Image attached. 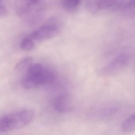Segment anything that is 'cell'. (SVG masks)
Wrapping results in <instances>:
<instances>
[{
  "instance_id": "10",
  "label": "cell",
  "mask_w": 135,
  "mask_h": 135,
  "mask_svg": "<svg viewBox=\"0 0 135 135\" xmlns=\"http://www.w3.org/2000/svg\"><path fill=\"white\" fill-rule=\"evenodd\" d=\"M35 44L34 40L30 36L23 38L21 42V48L25 51H30L34 49Z\"/></svg>"
},
{
  "instance_id": "14",
  "label": "cell",
  "mask_w": 135,
  "mask_h": 135,
  "mask_svg": "<svg viewBox=\"0 0 135 135\" xmlns=\"http://www.w3.org/2000/svg\"><path fill=\"white\" fill-rule=\"evenodd\" d=\"M4 0H0V3H2V2L4 1Z\"/></svg>"
},
{
  "instance_id": "9",
  "label": "cell",
  "mask_w": 135,
  "mask_h": 135,
  "mask_svg": "<svg viewBox=\"0 0 135 135\" xmlns=\"http://www.w3.org/2000/svg\"><path fill=\"white\" fill-rule=\"evenodd\" d=\"M33 59L31 57H26L22 59L16 66L15 69L19 71H27L32 65Z\"/></svg>"
},
{
  "instance_id": "12",
  "label": "cell",
  "mask_w": 135,
  "mask_h": 135,
  "mask_svg": "<svg viewBox=\"0 0 135 135\" xmlns=\"http://www.w3.org/2000/svg\"><path fill=\"white\" fill-rule=\"evenodd\" d=\"M7 11L6 8L0 3V17L6 16L7 14Z\"/></svg>"
},
{
  "instance_id": "11",
  "label": "cell",
  "mask_w": 135,
  "mask_h": 135,
  "mask_svg": "<svg viewBox=\"0 0 135 135\" xmlns=\"http://www.w3.org/2000/svg\"><path fill=\"white\" fill-rule=\"evenodd\" d=\"M80 3V0H61L62 7L68 11L75 10L78 7Z\"/></svg>"
},
{
  "instance_id": "7",
  "label": "cell",
  "mask_w": 135,
  "mask_h": 135,
  "mask_svg": "<svg viewBox=\"0 0 135 135\" xmlns=\"http://www.w3.org/2000/svg\"><path fill=\"white\" fill-rule=\"evenodd\" d=\"M17 13L19 15L26 14L33 5L32 0H16Z\"/></svg>"
},
{
  "instance_id": "1",
  "label": "cell",
  "mask_w": 135,
  "mask_h": 135,
  "mask_svg": "<svg viewBox=\"0 0 135 135\" xmlns=\"http://www.w3.org/2000/svg\"><path fill=\"white\" fill-rule=\"evenodd\" d=\"M55 80V74L49 69L40 63L32 64L26 71L22 85L26 89L32 90L51 84Z\"/></svg>"
},
{
  "instance_id": "3",
  "label": "cell",
  "mask_w": 135,
  "mask_h": 135,
  "mask_svg": "<svg viewBox=\"0 0 135 135\" xmlns=\"http://www.w3.org/2000/svg\"><path fill=\"white\" fill-rule=\"evenodd\" d=\"M130 59L129 54L126 52L121 53L102 68L99 72L100 74L104 76L116 75L128 66Z\"/></svg>"
},
{
  "instance_id": "2",
  "label": "cell",
  "mask_w": 135,
  "mask_h": 135,
  "mask_svg": "<svg viewBox=\"0 0 135 135\" xmlns=\"http://www.w3.org/2000/svg\"><path fill=\"white\" fill-rule=\"evenodd\" d=\"M35 112L24 109L8 114L0 118V131L7 132L23 128L31 123Z\"/></svg>"
},
{
  "instance_id": "8",
  "label": "cell",
  "mask_w": 135,
  "mask_h": 135,
  "mask_svg": "<svg viewBox=\"0 0 135 135\" xmlns=\"http://www.w3.org/2000/svg\"><path fill=\"white\" fill-rule=\"evenodd\" d=\"M135 117L134 114H131L122 123L121 126L122 131L125 133L132 132L135 130Z\"/></svg>"
},
{
  "instance_id": "5",
  "label": "cell",
  "mask_w": 135,
  "mask_h": 135,
  "mask_svg": "<svg viewBox=\"0 0 135 135\" xmlns=\"http://www.w3.org/2000/svg\"><path fill=\"white\" fill-rule=\"evenodd\" d=\"M60 30L59 24L53 20L41 26L30 36L34 41H42L54 37L59 33Z\"/></svg>"
},
{
  "instance_id": "6",
  "label": "cell",
  "mask_w": 135,
  "mask_h": 135,
  "mask_svg": "<svg viewBox=\"0 0 135 135\" xmlns=\"http://www.w3.org/2000/svg\"><path fill=\"white\" fill-rule=\"evenodd\" d=\"M54 106L55 109L60 113L69 112L71 109V103L69 96L65 94L59 95L54 101Z\"/></svg>"
},
{
  "instance_id": "4",
  "label": "cell",
  "mask_w": 135,
  "mask_h": 135,
  "mask_svg": "<svg viewBox=\"0 0 135 135\" xmlns=\"http://www.w3.org/2000/svg\"><path fill=\"white\" fill-rule=\"evenodd\" d=\"M126 5L125 0H89L87 3L88 9L92 12L126 9Z\"/></svg>"
},
{
  "instance_id": "13",
  "label": "cell",
  "mask_w": 135,
  "mask_h": 135,
  "mask_svg": "<svg viewBox=\"0 0 135 135\" xmlns=\"http://www.w3.org/2000/svg\"><path fill=\"white\" fill-rule=\"evenodd\" d=\"M32 1L33 4H35L38 3L42 0H32Z\"/></svg>"
}]
</instances>
